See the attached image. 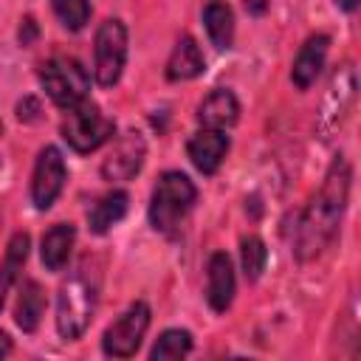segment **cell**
<instances>
[{"label":"cell","instance_id":"6da1fadb","mask_svg":"<svg viewBox=\"0 0 361 361\" xmlns=\"http://www.w3.org/2000/svg\"><path fill=\"white\" fill-rule=\"evenodd\" d=\"M350 164L344 155H336L322 189L313 195V200L307 203V209L299 217L296 234H293V257L299 262L316 259L338 234L341 217L347 212V197H350Z\"/></svg>","mask_w":361,"mask_h":361},{"label":"cell","instance_id":"7a4b0ae2","mask_svg":"<svg viewBox=\"0 0 361 361\" xmlns=\"http://www.w3.org/2000/svg\"><path fill=\"white\" fill-rule=\"evenodd\" d=\"M99 285H102V274L90 257H85L76 265V271L59 285L56 330L62 338L73 341L87 330L93 310H96V302H99Z\"/></svg>","mask_w":361,"mask_h":361},{"label":"cell","instance_id":"3957f363","mask_svg":"<svg viewBox=\"0 0 361 361\" xmlns=\"http://www.w3.org/2000/svg\"><path fill=\"white\" fill-rule=\"evenodd\" d=\"M195 197H197V189L183 172H164L155 183L152 200H149L152 228L172 234L180 226V220L186 217V212L195 206Z\"/></svg>","mask_w":361,"mask_h":361},{"label":"cell","instance_id":"277c9868","mask_svg":"<svg viewBox=\"0 0 361 361\" xmlns=\"http://www.w3.org/2000/svg\"><path fill=\"white\" fill-rule=\"evenodd\" d=\"M39 85L45 87L54 104L68 110L87 99L90 76L73 56H51L39 68Z\"/></svg>","mask_w":361,"mask_h":361},{"label":"cell","instance_id":"5b68a950","mask_svg":"<svg viewBox=\"0 0 361 361\" xmlns=\"http://www.w3.org/2000/svg\"><path fill=\"white\" fill-rule=\"evenodd\" d=\"M62 138L76 149V152H93L99 149L116 130L113 118H107L99 104L93 102H79L73 107H68L65 118H62Z\"/></svg>","mask_w":361,"mask_h":361},{"label":"cell","instance_id":"8992f818","mask_svg":"<svg viewBox=\"0 0 361 361\" xmlns=\"http://www.w3.org/2000/svg\"><path fill=\"white\" fill-rule=\"evenodd\" d=\"M127 62V28L121 20H104L93 39V71L102 87H113Z\"/></svg>","mask_w":361,"mask_h":361},{"label":"cell","instance_id":"52a82bcc","mask_svg":"<svg viewBox=\"0 0 361 361\" xmlns=\"http://www.w3.org/2000/svg\"><path fill=\"white\" fill-rule=\"evenodd\" d=\"M149 327V307L144 302H133L107 330L102 338V350L104 355L113 358H130L135 355V350L141 347V338Z\"/></svg>","mask_w":361,"mask_h":361},{"label":"cell","instance_id":"ba28073f","mask_svg":"<svg viewBox=\"0 0 361 361\" xmlns=\"http://www.w3.org/2000/svg\"><path fill=\"white\" fill-rule=\"evenodd\" d=\"M355 68L350 62H344L333 79H330V87H327V96H324V107H322V116H319V133L322 138H327L336 127H341V121L347 118L353 102H355Z\"/></svg>","mask_w":361,"mask_h":361},{"label":"cell","instance_id":"9c48e42d","mask_svg":"<svg viewBox=\"0 0 361 361\" xmlns=\"http://www.w3.org/2000/svg\"><path fill=\"white\" fill-rule=\"evenodd\" d=\"M65 161L56 147H42L37 155V166L31 175V200L39 212L51 209V203L59 197L65 186Z\"/></svg>","mask_w":361,"mask_h":361},{"label":"cell","instance_id":"30bf717a","mask_svg":"<svg viewBox=\"0 0 361 361\" xmlns=\"http://www.w3.org/2000/svg\"><path fill=\"white\" fill-rule=\"evenodd\" d=\"M144 155H147L144 135L138 130H127L124 135L116 138L107 158L102 161L104 180H130V178H135L141 164H144Z\"/></svg>","mask_w":361,"mask_h":361},{"label":"cell","instance_id":"8fae6325","mask_svg":"<svg viewBox=\"0 0 361 361\" xmlns=\"http://www.w3.org/2000/svg\"><path fill=\"white\" fill-rule=\"evenodd\" d=\"M186 152L192 158V164L203 172V175H212L217 172V166L223 164L226 152H228V135L223 130H212V127H203L200 133H195L186 144Z\"/></svg>","mask_w":361,"mask_h":361},{"label":"cell","instance_id":"7c38bea8","mask_svg":"<svg viewBox=\"0 0 361 361\" xmlns=\"http://www.w3.org/2000/svg\"><path fill=\"white\" fill-rule=\"evenodd\" d=\"M327 45H330L327 34H313L299 48V54L293 59V68H290V79H293V85L299 90H307L316 82V76H319V71L324 65V56H327Z\"/></svg>","mask_w":361,"mask_h":361},{"label":"cell","instance_id":"4fadbf2b","mask_svg":"<svg viewBox=\"0 0 361 361\" xmlns=\"http://www.w3.org/2000/svg\"><path fill=\"white\" fill-rule=\"evenodd\" d=\"M206 274H209L206 299H209L212 310H217V313L228 310V305H231V299H234V268H231L228 254H223V251L212 254Z\"/></svg>","mask_w":361,"mask_h":361},{"label":"cell","instance_id":"5bb4252c","mask_svg":"<svg viewBox=\"0 0 361 361\" xmlns=\"http://www.w3.org/2000/svg\"><path fill=\"white\" fill-rule=\"evenodd\" d=\"M237 118H240V102L226 87L212 90L197 107V121L212 130H226V127L237 124Z\"/></svg>","mask_w":361,"mask_h":361},{"label":"cell","instance_id":"9a60e30c","mask_svg":"<svg viewBox=\"0 0 361 361\" xmlns=\"http://www.w3.org/2000/svg\"><path fill=\"white\" fill-rule=\"evenodd\" d=\"M206 68L203 62V54L197 48V42L192 37H180L169 54V62H166V79L169 82H186V79H195L200 76Z\"/></svg>","mask_w":361,"mask_h":361},{"label":"cell","instance_id":"2e32d148","mask_svg":"<svg viewBox=\"0 0 361 361\" xmlns=\"http://www.w3.org/2000/svg\"><path fill=\"white\" fill-rule=\"evenodd\" d=\"M73 240H76V228H73L71 223H56V226H51V228L42 234V245H39L42 265H45L48 271H62V268L68 265Z\"/></svg>","mask_w":361,"mask_h":361},{"label":"cell","instance_id":"e0dca14e","mask_svg":"<svg viewBox=\"0 0 361 361\" xmlns=\"http://www.w3.org/2000/svg\"><path fill=\"white\" fill-rule=\"evenodd\" d=\"M42 310H45V290L37 279H25L23 288H20V296H17V305H14V322L23 333H34L39 327V319H42Z\"/></svg>","mask_w":361,"mask_h":361},{"label":"cell","instance_id":"ac0fdd59","mask_svg":"<svg viewBox=\"0 0 361 361\" xmlns=\"http://www.w3.org/2000/svg\"><path fill=\"white\" fill-rule=\"evenodd\" d=\"M203 25H206V34H209L214 48H220V51L231 48V42H234V14H231L228 3L209 0L206 8H203Z\"/></svg>","mask_w":361,"mask_h":361},{"label":"cell","instance_id":"d6986e66","mask_svg":"<svg viewBox=\"0 0 361 361\" xmlns=\"http://www.w3.org/2000/svg\"><path fill=\"white\" fill-rule=\"evenodd\" d=\"M127 214V192L116 189V192H107L104 197H99L90 212H87V226L93 234H104L110 226H116L121 217Z\"/></svg>","mask_w":361,"mask_h":361},{"label":"cell","instance_id":"ffe728a7","mask_svg":"<svg viewBox=\"0 0 361 361\" xmlns=\"http://www.w3.org/2000/svg\"><path fill=\"white\" fill-rule=\"evenodd\" d=\"M28 257V234H14L8 248H6V257H3V265H0V310H3V302H6V293L11 288V282L17 279V271L23 268Z\"/></svg>","mask_w":361,"mask_h":361},{"label":"cell","instance_id":"44dd1931","mask_svg":"<svg viewBox=\"0 0 361 361\" xmlns=\"http://www.w3.org/2000/svg\"><path fill=\"white\" fill-rule=\"evenodd\" d=\"M240 257H243L245 279H248V282H257V279L262 276V271H265V262H268V248H265V243H262L259 237H254V234L243 237V243H240Z\"/></svg>","mask_w":361,"mask_h":361},{"label":"cell","instance_id":"7402d4cb","mask_svg":"<svg viewBox=\"0 0 361 361\" xmlns=\"http://www.w3.org/2000/svg\"><path fill=\"white\" fill-rule=\"evenodd\" d=\"M192 350V336L189 330H164L149 353V358H180Z\"/></svg>","mask_w":361,"mask_h":361},{"label":"cell","instance_id":"603a6c76","mask_svg":"<svg viewBox=\"0 0 361 361\" xmlns=\"http://www.w3.org/2000/svg\"><path fill=\"white\" fill-rule=\"evenodd\" d=\"M51 6L68 31H79L90 20V3L87 0H51Z\"/></svg>","mask_w":361,"mask_h":361},{"label":"cell","instance_id":"cb8c5ba5","mask_svg":"<svg viewBox=\"0 0 361 361\" xmlns=\"http://www.w3.org/2000/svg\"><path fill=\"white\" fill-rule=\"evenodd\" d=\"M17 116L23 118V121H37L39 118V102L37 99H23L20 104H17Z\"/></svg>","mask_w":361,"mask_h":361},{"label":"cell","instance_id":"d4e9b609","mask_svg":"<svg viewBox=\"0 0 361 361\" xmlns=\"http://www.w3.org/2000/svg\"><path fill=\"white\" fill-rule=\"evenodd\" d=\"M20 45H34L37 42V37H39V28H37V23L31 20V17H25L23 20V25H20Z\"/></svg>","mask_w":361,"mask_h":361},{"label":"cell","instance_id":"484cf974","mask_svg":"<svg viewBox=\"0 0 361 361\" xmlns=\"http://www.w3.org/2000/svg\"><path fill=\"white\" fill-rule=\"evenodd\" d=\"M245 3V8L251 11V14H262L265 8H268V0H243Z\"/></svg>","mask_w":361,"mask_h":361},{"label":"cell","instance_id":"4316f807","mask_svg":"<svg viewBox=\"0 0 361 361\" xmlns=\"http://www.w3.org/2000/svg\"><path fill=\"white\" fill-rule=\"evenodd\" d=\"M8 353H11V338L6 333H0V358L8 355Z\"/></svg>","mask_w":361,"mask_h":361},{"label":"cell","instance_id":"83f0119b","mask_svg":"<svg viewBox=\"0 0 361 361\" xmlns=\"http://www.w3.org/2000/svg\"><path fill=\"white\" fill-rule=\"evenodd\" d=\"M336 6H338L341 11H355V8H358V0H336Z\"/></svg>","mask_w":361,"mask_h":361}]
</instances>
